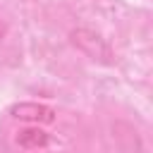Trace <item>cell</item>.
Instances as JSON below:
<instances>
[{
  "instance_id": "cell-2",
  "label": "cell",
  "mask_w": 153,
  "mask_h": 153,
  "mask_svg": "<svg viewBox=\"0 0 153 153\" xmlns=\"http://www.w3.org/2000/svg\"><path fill=\"white\" fill-rule=\"evenodd\" d=\"M10 115L19 122H26V124H36V127H45V124H53L57 120V112L50 108V105H43V103H33V100H22V103H12L10 105Z\"/></svg>"
},
{
  "instance_id": "cell-4",
  "label": "cell",
  "mask_w": 153,
  "mask_h": 153,
  "mask_svg": "<svg viewBox=\"0 0 153 153\" xmlns=\"http://www.w3.org/2000/svg\"><path fill=\"white\" fill-rule=\"evenodd\" d=\"M5 31H7V26H5V22L0 19V41H2V36H5Z\"/></svg>"
},
{
  "instance_id": "cell-1",
  "label": "cell",
  "mask_w": 153,
  "mask_h": 153,
  "mask_svg": "<svg viewBox=\"0 0 153 153\" xmlns=\"http://www.w3.org/2000/svg\"><path fill=\"white\" fill-rule=\"evenodd\" d=\"M69 43L81 53L86 55L88 60L98 62V65H112L115 62V53L110 48V43L93 29H86V26H76L69 31Z\"/></svg>"
},
{
  "instance_id": "cell-3",
  "label": "cell",
  "mask_w": 153,
  "mask_h": 153,
  "mask_svg": "<svg viewBox=\"0 0 153 153\" xmlns=\"http://www.w3.org/2000/svg\"><path fill=\"white\" fill-rule=\"evenodd\" d=\"M14 143L22 148V151H43L50 146V134L43 129V127H22L14 131Z\"/></svg>"
}]
</instances>
